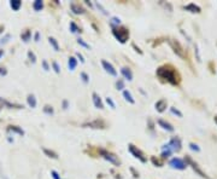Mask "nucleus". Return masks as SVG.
<instances>
[{
    "mask_svg": "<svg viewBox=\"0 0 217 179\" xmlns=\"http://www.w3.org/2000/svg\"><path fill=\"white\" fill-rule=\"evenodd\" d=\"M157 75L163 80H167L171 85H177L180 81L179 74L171 66H162L157 69Z\"/></svg>",
    "mask_w": 217,
    "mask_h": 179,
    "instance_id": "nucleus-1",
    "label": "nucleus"
},
{
    "mask_svg": "<svg viewBox=\"0 0 217 179\" xmlns=\"http://www.w3.org/2000/svg\"><path fill=\"white\" fill-rule=\"evenodd\" d=\"M112 33H114L115 38L122 44H124L128 40V38H129V30L124 27H114L112 28Z\"/></svg>",
    "mask_w": 217,
    "mask_h": 179,
    "instance_id": "nucleus-2",
    "label": "nucleus"
},
{
    "mask_svg": "<svg viewBox=\"0 0 217 179\" xmlns=\"http://www.w3.org/2000/svg\"><path fill=\"white\" fill-rule=\"evenodd\" d=\"M169 45L171 46V49L175 53H176V56H179L180 58H185V50L182 47V45H181L179 41H176V40L174 39H169Z\"/></svg>",
    "mask_w": 217,
    "mask_h": 179,
    "instance_id": "nucleus-3",
    "label": "nucleus"
},
{
    "mask_svg": "<svg viewBox=\"0 0 217 179\" xmlns=\"http://www.w3.org/2000/svg\"><path fill=\"white\" fill-rule=\"evenodd\" d=\"M185 161H186V163L187 165H191V167L193 168V171H194L197 174H199L200 177H203V178H206V179H210L208 176H206V173H204L203 171H202V168L198 166V163L197 162H194L192 159H191V156H186V159H185Z\"/></svg>",
    "mask_w": 217,
    "mask_h": 179,
    "instance_id": "nucleus-4",
    "label": "nucleus"
},
{
    "mask_svg": "<svg viewBox=\"0 0 217 179\" xmlns=\"http://www.w3.org/2000/svg\"><path fill=\"white\" fill-rule=\"evenodd\" d=\"M165 147L168 149H170L171 151H180L181 150V147H182V143H181V139L179 137H173L171 139L169 140L168 144H165Z\"/></svg>",
    "mask_w": 217,
    "mask_h": 179,
    "instance_id": "nucleus-5",
    "label": "nucleus"
},
{
    "mask_svg": "<svg viewBox=\"0 0 217 179\" xmlns=\"http://www.w3.org/2000/svg\"><path fill=\"white\" fill-rule=\"evenodd\" d=\"M169 165L171 166L173 168H175V170H180V171L186 170V167L188 166V165L186 163V161H185V160L180 159V157H174V159H171V160H170V162H169Z\"/></svg>",
    "mask_w": 217,
    "mask_h": 179,
    "instance_id": "nucleus-6",
    "label": "nucleus"
},
{
    "mask_svg": "<svg viewBox=\"0 0 217 179\" xmlns=\"http://www.w3.org/2000/svg\"><path fill=\"white\" fill-rule=\"evenodd\" d=\"M99 153H100V154H101V156H103L105 160H107L109 162L114 163V165H116V166H118V165H120V160L117 159L114 154H111V153L106 151V150H104V149H100V150H99Z\"/></svg>",
    "mask_w": 217,
    "mask_h": 179,
    "instance_id": "nucleus-7",
    "label": "nucleus"
},
{
    "mask_svg": "<svg viewBox=\"0 0 217 179\" xmlns=\"http://www.w3.org/2000/svg\"><path fill=\"white\" fill-rule=\"evenodd\" d=\"M128 149H129V153H130L134 157L139 159L140 161H141V162H146V157H145V155H144L141 151H140V150H139L136 147H134L133 144H129Z\"/></svg>",
    "mask_w": 217,
    "mask_h": 179,
    "instance_id": "nucleus-8",
    "label": "nucleus"
},
{
    "mask_svg": "<svg viewBox=\"0 0 217 179\" xmlns=\"http://www.w3.org/2000/svg\"><path fill=\"white\" fill-rule=\"evenodd\" d=\"M101 64L105 69V72L109 73L110 75H112V76H116L117 75V72H116V69L114 68V66L111 64V63H109L107 61H101Z\"/></svg>",
    "mask_w": 217,
    "mask_h": 179,
    "instance_id": "nucleus-9",
    "label": "nucleus"
},
{
    "mask_svg": "<svg viewBox=\"0 0 217 179\" xmlns=\"http://www.w3.org/2000/svg\"><path fill=\"white\" fill-rule=\"evenodd\" d=\"M83 126H88L91 128H105V124L101 120H95V121H91V122L83 124Z\"/></svg>",
    "mask_w": 217,
    "mask_h": 179,
    "instance_id": "nucleus-10",
    "label": "nucleus"
},
{
    "mask_svg": "<svg viewBox=\"0 0 217 179\" xmlns=\"http://www.w3.org/2000/svg\"><path fill=\"white\" fill-rule=\"evenodd\" d=\"M158 125H159L163 130H167V131H169V132H174V127H173V125H171V124H169V122H167L165 120L159 119V120H158Z\"/></svg>",
    "mask_w": 217,
    "mask_h": 179,
    "instance_id": "nucleus-11",
    "label": "nucleus"
},
{
    "mask_svg": "<svg viewBox=\"0 0 217 179\" xmlns=\"http://www.w3.org/2000/svg\"><path fill=\"white\" fill-rule=\"evenodd\" d=\"M121 73H122L123 76H124V79H127L128 81H132V80H133V73H132V70L129 68L123 67L121 69Z\"/></svg>",
    "mask_w": 217,
    "mask_h": 179,
    "instance_id": "nucleus-12",
    "label": "nucleus"
},
{
    "mask_svg": "<svg viewBox=\"0 0 217 179\" xmlns=\"http://www.w3.org/2000/svg\"><path fill=\"white\" fill-rule=\"evenodd\" d=\"M167 105H168V103H167L165 99H159V101L156 103V109H157V111L163 113V111L167 109Z\"/></svg>",
    "mask_w": 217,
    "mask_h": 179,
    "instance_id": "nucleus-13",
    "label": "nucleus"
},
{
    "mask_svg": "<svg viewBox=\"0 0 217 179\" xmlns=\"http://www.w3.org/2000/svg\"><path fill=\"white\" fill-rule=\"evenodd\" d=\"M93 103H94V107L98 108V109H104V104L100 99V97H99L97 93H93Z\"/></svg>",
    "mask_w": 217,
    "mask_h": 179,
    "instance_id": "nucleus-14",
    "label": "nucleus"
},
{
    "mask_svg": "<svg viewBox=\"0 0 217 179\" xmlns=\"http://www.w3.org/2000/svg\"><path fill=\"white\" fill-rule=\"evenodd\" d=\"M185 9L187 10V11H189V12H193V14H199L200 12V7L198 6V5H196V4H188V5H186L185 6Z\"/></svg>",
    "mask_w": 217,
    "mask_h": 179,
    "instance_id": "nucleus-15",
    "label": "nucleus"
},
{
    "mask_svg": "<svg viewBox=\"0 0 217 179\" xmlns=\"http://www.w3.org/2000/svg\"><path fill=\"white\" fill-rule=\"evenodd\" d=\"M70 9H71V11L75 14V15H82L85 12V10L82 9L80 5H77V4H75V3H73L71 5H70Z\"/></svg>",
    "mask_w": 217,
    "mask_h": 179,
    "instance_id": "nucleus-16",
    "label": "nucleus"
},
{
    "mask_svg": "<svg viewBox=\"0 0 217 179\" xmlns=\"http://www.w3.org/2000/svg\"><path fill=\"white\" fill-rule=\"evenodd\" d=\"M123 97L126 98V101H127V102L132 103V104H134V103H135V99L133 98L132 93H130V92H129L128 90H124V91H123Z\"/></svg>",
    "mask_w": 217,
    "mask_h": 179,
    "instance_id": "nucleus-17",
    "label": "nucleus"
},
{
    "mask_svg": "<svg viewBox=\"0 0 217 179\" xmlns=\"http://www.w3.org/2000/svg\"><path fill=\"white\" fill-rule=\"evenodd\" d=\"M68 66H69L70 70H75L76 66H77V59H76L75 57H70L69 61H68Z\"/></svg>",
    "mask_w": 217,
    "mask_h": 179,
    "instance_id": "nucleus-18",
    "label": "nucleus"
},
{
    "mask_svg": "<svg viewBox=\"0 0 217 179\" xmlns=\"http://www.w3.org/2000/svg\"><path fill=\"white\" fill-rule=\"evenodd\" d=\"M27 102H28L29 107H32V108H35V107H36V98H35L34 95H29L28 98H27Z\"/></svg>",
    "mask_w": 217,
    "mask_h": 179,
    "instance_id": "nucleus-19",
    "label": "nucleus"
},
{
    "mask_svg": "<svg viewBox=\"0 0 217 179\" xmlns=\"http://www.w3.org/2000/svg\"><path fill=\"white\" fill-rule=\"evenodd\" d=\"M10 5H11V7H12V10L18 11L22 5V1H19V0H12V1H10Z\"/></svg>",
    "mask_w": 217,
    "mask_h": 179,
    "instance_id": "nucleus-20",
    "label": "nucleus"
},
{
    "mask_svg": "<svg viewBox=\"0 0 217 179\" xmlns=\"http://www.w3.org/2000/svg\"><path fill=\"white\" fill-rule=\"evenodd\" d=\"M33 7H34L35 11H41L42 7H44V3L41 1V0H36V1H34Z\"/></svg>",
    "mask_w": 217,
    "mask_h": 179,
    "instance_id": "nucleus-21",
    "label": "nucleus"
},
{
    "mask_svg": "<svg viewBox=\"0 0 217 179\" xmlns=\"http://www.w3.org/2000/svg\"><path fill=\"white\" fill-rule=\"evenodd\" d=\"M48 41H50V44L53 46V49H54V51H59V45H58V43H57V40L54 39V38H48Z\"/></svg>",
    "mask_w": 217,
    "mask_h": 179,
    "instance_id": "nucleus-22",
    "label": "nucleus"
},
{
    "mask_svg": "<svg viewBox=\"0 0 217 179\" xmlns=\"http://www.w3.org/2000/svg\"><path fill=\"white\" fill-rule=\"evenodd\" d=\"M44 153L47 155L48 157H52V159H57L58 157V155L54 153V151H52V150H48V149H44Z\"/></svg>",
    "mask_w": 217,
    "mask_h": 179,
    "instance_id": "nucleus-23",
    "label": "nucleus"
},
{
    "mask_svg": "<svg viewBox=\"0 0 217 179\" xmlns=\"http://www.w3.org/2000/svg\"><path fill=\"white\" fill-rule=\"evenodd\" d=\"M70 30H71L73 33H81V29L76 26V23L75 22H71L70 23Z\"/></svg>",
    "mask_w": 217,
    "mask_h": 179,
    "instance_id": "nucleus-24",
    "label": "nucleus"
},
{
    "mask_svg": "<svg viewBox=\"0 0 217 179\" xmlns=\"http://www.w3.org/2000/svg\"><path fill=\"white\" fill-rule=\"evenodd\" d=\"M30 34H32V33H30V30H26V33H23L22 35H21V38H22L23 41H26V43H27L28 40L30 39Z\"/></svg>",
    "mask_w": 217,
    "mask_h": 179,
    "instance_id": "nucleus-25",
    "label": "nucleus"
},
{
    "mask_svg": "<svg viewBox=\"0 0 217 179\" xmlns=\"http://www.w3.org/2000/svg\"><path fill=\"white\" fill-rule=\"evenodd\" d=\"M9 131H13V132H17V133H19L21 136H23L24 134V132H23L21 128H18V127L17 126H10L9 127Z\"/></svg>",
    "mask_w": 217,
    "mask_h": 179,
    "instance_id": "nucleus-26",
    "label": "nucleus"
},
{
    "mask_svg": "<svg viewBox=\"0 0 217 179\" xmlns=\"http://www.w3.org/2000/svg\"><path fill=\"white\" fill-rule=\"evenodd\" d=\"M170 111H171V114H174V115H177L179 118H182V113L176 108H170Z\"/></svg>",
    "mask_w": 217,
    "mask_h": 179,
    "instance_id": "nucleus-27",
    "label": "nucleus"
},
{
    "mask_svg": "<svg viewBox=\"0 0 217 179\" xmlns=\"http://www.w3.org/2000/svg\"><path fill=\"white\" fill-rule=\"evenodd\" d=\"M116 87H117V90H123L124 88V82H123V80H117L116 81Z\"/></svg>",
    "mask_w": 217,
    "mask_h": 179,
    "instance_id": "nucleus-28",
    "label": "nucleus"
},
{
    "mask_svg": "<svg viewBox=\"0 0 217 179\" xmlns=\"http://www.w3.org/2000/svg\"><path fill=\"white\" fill-rule=\"evenodd\" d=\"M28 57H29V59H30L33 63L36 62V57H35L34 52H32V51H29V52H28Z\"/></svg>",
    "mask_w": 217,
    "mask_h": 179,
    "instance_id": "nucleus-29",
    "label": "nucleus"
},
{
    "mask_svg": "<svg viewBox=\"0 0 217 179\" xmlns=\"http://www.w3.org/2000/svg\"><path fill=\"white\" fill-rule=\"evenodd\" d=\"M44 111L46 113V114H53V109H52V107H50V105H45V108H44Z\"/></svg>",
    "mask_w": 217,
    "mask_h": 179,
    "instance_id": "nucleus-30",
    "label": "nucleus"
},
{
    "mask_svg": "<svg viewBox=\"0 0 217 179\" xmlns=\"http://www.w3.org/2000/svg\"><path fill=\"white\" fill-rule=\"evenodd\" d=\"M189 148L193 150V151H200V148H199L194 143H189Z\"/></svg>",
    "mask_w": 217,
    "mask_h": 179,
    "instance_id": "nucleus-31",
    "label": "nucleus"
},
{
    "mask_svg": "<svg viewBox=\"0 0 217 179\" xmlns=\"http://www.w3.org/2000/svg\"><path fill=\"white\" fill-rule=\"evenodd\" d=\"M77 43H79L81 46H83V47H86V49H89V45H88V44H86V43L83 41V39L79 38V39H77Z\"/></svg>",
    "mask_w": 217,
    "mask_h": 179,
    "instance_id": "nucleus-32",
    "label": "nucleus"
},
{
    "mask_svg": "<svg viewBox=\"0 0 217 179\" xmlns=\"http://www.w3.org/2000/svg\"><path fill=\"white\" fill-rule=\"evenodd\" d=\"M151 161H152V162H153V165H156V166H158V167H162V162H161L159 160H157L155 156L151 159Z\"/></svg>",
    "mask_w": 217,
    "mask_h": 179,
    "instance_id": "nucleus-33",
    "label": "nucleus"
},
{
    "mask_svg": "<svg viewBox=\"0 0 217 179\" xmlns=\"http://www.w3.org/2000/svg\"><path fill=\"white\" fill-rule=\"evenodd\" d=\"M106 103H107V104H109V105H110L111 108H112V109H115V108H116V105H115V103H114V101L111 99L110 97H107V98H106Z\"/></svg>",
    "mask_w": 217,
    "mask_h": 179,
    "instance_id": "nucleus-34",
    "label": "nucleus"
},
{
    "mask_svg": "<svg viewBox=\"0 0 217 179\" xmlns=\"http://www.w3.org/2000/svg\"><path fill=\"white\" fill-rule=\"evenodd\" d=\"M81 78L83 79L85 82H88V81H89V76H88V75H87L86 73H81Z\"/></svg>",
    "mask_w": 217,
    "mask_h": 179,
    "instance_id": "nucleus-35",
    "label": "nucleus"
},
{
    "mask_svg": "<svg viewBox=\"0 0 217 179\" xmlns=\"http://www.w3.org/2000/svg\"><path fill=\"white\" fill-rule=\"evenodd\" d=\"M52 66H53L54 72H56V73H59V72H60V68H59V66H58V63H57V62H53V63H52Z\"/></svg>",
    "mask_w": 217,
    "mask_h": 179,
    "instance_id": "nucleus-36",
    "label": "nucleus"
},
{
    "mask_svg": "<svg viewBox=\"0 0 217 179\" xmlns=\"http://www.w3.org/2000/svg\"><path fill=\"white\" fill-rule=\"evenodd\" d=\"M51 174H52V177H53V179H62L60 177H59V174L56 172V171H52L51 172Z\"/></svg>",
    "mask_w": 217,
    "mask_h": 179,
    "instance_id": "nucleus-37",
    "label": "nucleus"
},
{
    "mask_svg": "<svg viewBox=\"0 0 217 179\" xmlns=\"http://www.w3.org/2000/svg\"><path fill=\"white\" fill-rule=\"evenodd\" d=\"M111 21H112V24H117V26L120 24V18H117V17H114Z\"/></svg>",
    "mask_w": 217,
    "mask_h": 179,
    "instance_id": "nucleus-38",
    "label": "nucleus"
},
{
    "mask_svg": "<svg viewBox=\"0 0 217 179\" xmlns=\"http://www.w3.org/2000/svg\"><path fill=\"white\" fill-rule=\"evenodd\" d=\"M97 6H98V9H100V10H101V12H103L104 15H107V12H106V11H105V10H104V7H103V6H101V5H100V4H99V3H97Z\"/></svg>",
    "mask_w": 217,
    "mask_h": 179,
    "instance_id": "nucleus-39",
    "label": "nucleus"
},
{
    "mask_svg": "<svg viewBox=\"0 0 217 179\" xmlns=\"http://www.w3.org/2000/svg\"><path fill=\"white\" fill-rule=\"evenodd\" d=\"M42 67H44L45 70H50V67H48V64H47V62L46 61H42Z\"/></svg>",
    "mask_w": 217,
    "mask_h": 179,
    "instance_id": "nucleus-40",
    "label": "nucleus"
},
{
    "mask_svg": "<svg viewBox=\"0 0 217 179\" xmlns=\"http://www.w3.org/2000/svg\"><path fill=\"white\" fill-rule=\"evenodd\" d=\"M7 74V70L3 67H0V75H6Z\"/></svg>",
    "mask_w": 217,
    "mask_h": 179,
    "instance_id": "nucleus-41",
    "label": "nucleus"
},
{
    "mask_svg": "<svg viewBox=\"0 0 217 179\" xmlns=\"http://www.w3.org/2000/svg\"><path fill=\"white\" fill-rule=\"evenodd\" d=\"M196 53H197V58H198V61L200 62V56H199V50H198V46L196 45Z\"/></svg>",
    "mask_w": 217,
    "mask_h": 179,
    "instance_id": "nucleus-42",
    "label": "nucleus"
},
{
    "mask_svg": "<svg viewBox=\"0 0 217 179\" xmlns=\"http://www.w3.org/2000/svg\"><path fill=\"white\" fill-rule=\"evenodd\" d=\"M5 104V99H3V98H0V110H1V108L4 107Z\"/></svg>",
    "mask_w": 217,
    "mask_h": 179,
    "instance_id": "nucleus-43",
    "label": "nucleus"
},
{
    "mask_svg": "<svg viewBox=\"0 0 217 179\" xmlns=\"http://www.w3.org/2000/svg\"><path fill=\"white\" fill-rule=\"evenodd\" d=\"M76 56H77V57H79V58H80V61H81L82 63H83V62H85V59H83V57H82V55H81V53H79V52H77V53H76Z\"/></svg>",
    "mask_w": 217,
    "mask_h": 179,
    "instance_id": "nucleus-44",
    "label": "nucleus"
},
{
    "mask_svg": "<svg viewBox=\"0 0 217 179\" xmlns=\"http://www.w3.org/2000/svg\"><path fill=\"white\" fill-rule=\"evenodd\" d=\"M133 47H134V49H135V50L138 51V52H139V53H142V51H141V50H140L139 47H136V45H135V44H133Z\"/></svg>",
    "mask_w": 217,
    "mask_h": 179,
    "instance_id": "nucleus-45",
    "label": "nucleus"
},
{
    "mask_svg": "<svg viewBox=\"0 0 217 179\" xmlns=\"http://www.w3.org/2000/svg\"><path fill=\"white\" fill-rule=\"evenodd\" d=\"M39 38H40V34L35 33V41H39Z\"/></svg>",
    "mask_w": 217,
    "mask_h": 179,
    "instance_id": "nucleus-46",
    "label": "nucleus"
},
{
    "mask_svg": "<svg viewBox=\"0 0 217 179\" xmlns=\"http://www.w3.org/2000/svg\"><path fill=\"white\" fill-rule=\"evenodd\" d=\"M63 105H64V109H67V108H68V102L64 101V102H63Z\"/></svg>",
    "mask_w": 217,
    "mask_h": 179,
    "instance_id": "nucleus-47",
    "label": "nucleus"
},
{
    "mask_svg": "<svg viewBox=\"0 0 217 179\" xmlns=\"http://www.w3.org/2000/svg\"><path fill=\"white\" fill-rule=\"evenodd\" d=\"M3 55H4V51H3V50H0V57H1Z\"/></svg>",
    "mask_w": 217,
    "mask_h": 179,
    "instance_id": "nucleus-48",
    "label": "nucleus"
},
{
    "mask_svg": "<svg viewBox=\"0 0 217 179\" xmlns=\"http://www.w3.org/2000/svg\"><path fill=\"white\" fill-rule=\"evenodd\" d=\"M215 122L217 124V116H215Z\"/></svg>",
    "mask_w": 217,
    "mask_h": 179,
    "instance_id": "nucleus-49",
    "label": "nucleus"
},
{
    "mask_svg": "<svg viewBox=\"0 0 217 179\" xmlns=\"http://www.w3.org/2000/svg\"><path fill=\"white\" fill-rule=\"evenodd\" d=\"M3 32V27H0V33H1Z\"/></svg>",
    "mask_w": 217,
    "mask_h": 179,
    "instance_id": "nucleus-50",
    "label": "nucleus"
}]
</instances>
